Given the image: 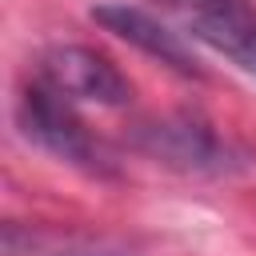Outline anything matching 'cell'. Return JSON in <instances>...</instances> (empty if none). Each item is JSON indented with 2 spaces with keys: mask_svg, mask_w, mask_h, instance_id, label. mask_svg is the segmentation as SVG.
I'll list each match as a JSON object with an SVG mask.
<instances>
[{
  "mask_svg": "<svg viewBox=\"0 0 256 256\" xmlns=\"http://www.w3.org/2000/svg\"><path fill=\"white\" fill-rule=\"evenodd\" d=\"M16 124L20 132L40 144L44 152H52L64 164H76L84 172H108V152L104 144L88 132V124L76 112V100H68L64 92H56L52 84H44L40 76L20 92L16 100Z\"/></svg>",
  "mask_w": 256,
  "mask_h": 256,
  "instance_id": "6da1fadb",
  "label": "cell"
},
{
  "mask_svg": "<svg viewBox=\"0 0 256 256\" xmlns=\"http://www.w3.org/2000/svg\"><path fill=\"white\" fill-rule=\"evenodd\" d=\"M136 144L156 164L188 172V176H224V172H236L244 164V156L236 152V144L224 140L216 132V124H208L200 112L156 116V120L140 124Z\"/></svg>",
  "mask_w": 256,
  "mask_h": 256,
  "instance_id": "7a4b0ae2",
  "label": "cell"
},
{
  "mask_svg": "<svg viewBox=\"0 0 256 256\" xmlns=\"http://www.w3.org/2000/svg\"><path fill=\"white\" fill-rule=\"evenodd\" d=\"M36 76L64 92L76 104H100V108H124L132 100L128 76L96 48L84 44H52L36 60Z\"/></svg>",
  "mask_w": 256,
  "mask_h": 256,
  "instance_id": "3957f363",
  "label": "cell"
},
{
  "mask_svg": "<svg viewBox=\"0 0 256 256\" xmlns=\"http://www.w3.org/2000/svg\"><path fill=\"white\" fill-rule=\"evenodd\" d=\"M88 16H92L104 32L120 36L124 44H132V48H140L144 56L160 60L164 68H172L176 76L204 80V68H200V60H196V52L184 44V36L172 32L164 20H156L152 12H144V8H136V4H128V0H104V4H92Z\"/></svg>",
  "mask_w": 256,
  "mask_h": 256,
  "instance_id": "277c9868",
  "label": "cell"
},
{
  "mask_svg": "<svg viewBox=\"0 0 256 256\" xmlns=\"http://www.w3.org/2000/svg\"><path fill=\"white\" fill-rule=\"evenodd\" d=\"M184 12L188 32L232 60L240 72L256 76V8L248 0H168Z\"/></svg>",
  "mask_w": 256,
  "mask_h": 256,
  "instance_id": "5b68a950",
  "label": "cell"
},
{
  "mask_svg": "<svg viewBox=\"0 0 256 256\" xmlns=\"http://www.w3.org/2000/svg\"><path fill=\"white\" fill-rule=\"evenodd\" d=\"M4 256H136L120 240L84 236V232H52V228H4Z\"/></svg>",
  "mask_w": 256,
  "mask_h": 256,
  "instance_id": "8992f818",
  "label": "cell"
}]
</instances>
